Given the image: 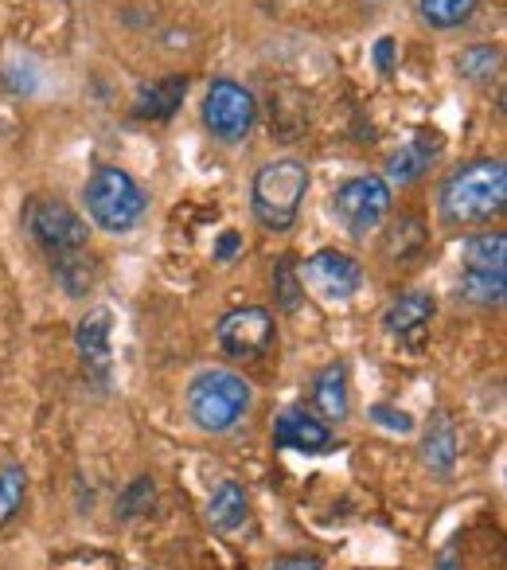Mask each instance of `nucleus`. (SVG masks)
Here are the masks:
<instances>
[{
    "instance_id": "obj_1",
    "label": "nucleus",
    "mask_w": 507,
    "mask_h": 570,
    "mask_svg": "<svg viewBox=\"0 0 507 570\" xmlns=\"http://www.w3.org/2000/svg\"><path fill=\"white\" fill-rule=\"evenodd\" d=\"M507 204V165L499 157H480L457 168L437 191V212L445 223H484Z\"/></svg>"
},
{
    "instance_id": "obj_2",
    "label": "nucleus",
    "mask_w": 507,
    "mask_h": 570,
    "mask_svg": "<svg viewBox=\"0 0 507 570\" xmlns=\"http://www.w3.org/2000/svg\"><path fill=\"white\" fill-rule=\"evenodd\" d=\"M87 212L110 235H129L149 215V191L126 173V168L102 165L87 180Z\"/></svg>"
},
{
    "instance_id": "obj_3",
    "label": "nucleus",
    "mask_w": 507,
    "mask_h": 570,
    "mask_svg": "<svg viewBox=\"0 0 507 570\" xmlns=\"http://www.w3.org/2000/svg\"><path fill=\"white\" fill-rule=\"evenodd\" d=\"M254 403V391L242 375L227 372V367H211L199 372L188 387V414L199 430L207 434H222V430L238 426Z\"/></svg>"
},
{
    "instance_id": "obj_4",
    "label": "nucleus",
    "mask_w": 507,
    "mask_h": 570,
    "mask_svg": "<svg viewBox=\"0 0 507 570\" xmlns=\"http://www.w3.org/2000/svg\"><path fill=\"white\" fill-rule=\"evenodd\" d=\"M305 191H309V168L301 160H270L254 173L250 184V204L258 223L270 230H289L297 223V212L305 204Z\"/></svg>"
},
{
    "instance_id": "obj_5",
    "label": "nucleus",
    "mask_w": 507,
    "mask_h": 570,
    "mask_svg": "<svg viewBox=\"0 0 507 570\" xmlns=\"http://www.w3.org/2000/svg\"><path fill=\"white\" fill-rule=\"evenodd\" d=\"M332 212L348 235H371L390 212V184L382 176H351V180H344L336 188Z\"/></svg>"
},
{
    "instance_id": "obj_6",
    "label": "nucleus",
    "mask_w": 507,
    "mask_h": 570,
    "mask_svg": "<svg viewBox=\"0 0 507 570\" xmlns=\"http://www.w3.org/2000/svg\"><path fill=\"white\" fill-rule=\"evenodd\" d=\"M254 118H258V102L254 95L235 79H215L207 87L203 98V126L211 129L215 141H242L246 134L254 129Z\"/></svg>"
},
{
    "instance_id": "obj_7",
    "label": "nucleus",
    "mask_w": 507,
    "mask_h": 570,
    "mask_svg": "<svg viewBox=\"0 0 507 570\" xmlns=\"http://www.w3.org/2000/svg\"><path fill=\"white\" fill-rule=\"evenodd\" d=\"M219 336V348L227 352L238 364H254L262 360L266 352L274 348V336H278V325H274V313L262 309V305H246V309H230L227 317L215 328Z\"/></svg>"
},
{
    "instance_id": "obj_8",
    "label": "nucleus",
    "mask_w": 507,
    "mask_h": 570,
    "mask_svg": "<svg viewBox=\"0 0 507 570\" xmlns=\"http://www.w3.org/2000/svg\"><path fill=\"white\" fill-rule=\"evenodd\" d=\"M24 223L32 230V238L43 246L48 254H63V250H79L87 246V223L79 219L71 204L56 196H36L24 207Z\"/></svg>"
},
{
    "instance_id": "obj_9",
    "label": "nucleus",
    "mask_w": 507,
    "mask_h": 570,
    "mask_svg": "<svg viewBox=\"0 0 507 570\" xmlns=\"http://www.w3.org/2000/svg\"><path fill=\"white\" fill-rule=\"evenodd\" d=\"M297 274H301V282H309L312 294L325 297V302H348V297L359 294V285H364L359 262L340 250H317Z\"/></svg>"
},
{
    "instance_id": "obj_10",
    "label": "nucleus",
    "mask_w": 507,
    "mask_h": 570,
    "mask_svg": "<svg viewBox=\"0 0 507 570\" xmlns=\"http://www.w3.org/2000/svg\"><path fill=\"white\" fill-rule=\"evenodd\" d=\"M434 297L429 294H402L395 305L387 309V333L398 336L402 344H410V348H418L421 336H426L429 321H434Z\"/></svg>"
},
{
    "instance_id": "obj_11",
    "label": "nucleus",
    "mask_w": 507,
    "mask_h": 570,
    "mask_svg": "<svg viewBox=\"0 0 507 570\" xmlns=\"http://www.w3.org/2000/svg\"><path fill=\"white\" fill-rule=\"evenodd\" d=\"M274 438H278L286 450H301V453H328L332 450V430L305 411L281 414L278 426H274Z\"/></svg>"
},
{
    "instance_id": "obj_12",
    "label": "nucleus",
    "mask_w": 507,
    "mask_h": 570,
    "mask_svg": "<svg viewBox=\"0 0 507 570\" xmlns=\"http://www.w3.org/2000/svg\"><path fill=\"white\" fill-rule=\"evenodd\" d=\"M51 269H56L59 285H63L71 297H87L98 282V262L90 258L87 246L79 250H63V254H51Z\"/></svg>"
},
{
    "instance_id": "obj_13",
    "label": "nucleus",
    "mask_w": 507,
    "mask_h": 570,
    "mask_svg": "<svg viewBox=\"0 0 507 570\" xmlns=\"http://www.w3.org/2000/svg\"><path fill=\"white\" fill-rule=\"evenodd\" d=\"M79 356L87 360V367H95L98 375H106L110 367V309H95L79 325Z\"/></svg>"
},
{
    "instance_id": "obj_14",
    "label": "nucleus",
    "mask_w": 507,
    "mask_h": 570,
    "mask_svg": "<svg viewBox=\"0 0 507 570\" xmlns=\"http://www.w3.org/2000/svg\"><path fill=\"white\" fill-rule=\"evenodd\" d=\"M437 149H441V137H429V134L414 137L410 145H402V149H398L395 157L387 160V173H390V180H398V184H406V180H418V176L426 173L429 165H434Z\"/></svg>"
},
{
    "instance_id": "obj_15",
    "label": "nucleus",
    "mask_w": 507,
    "mask_h": 570,
    "mask_svg": "<svg viewBox=\"0 0 507 570\" xmlns=\"http://www.w3.org/2000/svg\"><path fill=\"white\" fill-rule=\"evenodd\" d=\"M421 453H426L429 469H434L437 476L453 473V465H457V430H453V422L445 419V414H437V419L429 422Z\"/></svg>"
},
{
    "instance_id": "obj_16",
    "label": "nucleus",
    "mask_w": 507,
    "mask_h": 570,
    "mask_svg": "<svg viewBox=\"0 0 507 570\" xmlns=\"http://www.w3.org/2000/svg\"><path fill=\"white\" fill-rule=\"evenodd\" d=\"M312 403L325 419L344 422L348 419V380H344V367L340 364H328L325 372L317 375L312 383Z\"/></svg>"
},
{
    "instance_id": "obj_17",
    "label": "nucleus",
    "mask_w": 507,
    "mask_h": 570,
    "mask_svg": "<svg viewBox=\"0 0 507 570\" xmlns=\"http://www.w3.org/2000/svg\"><path fill=\"white\" fill-rule=\"evenodd\" d=\"M457 294L473 305H499L507 294V274L504 269H468L460 274Z\"/></svg>"
},
{
    "instance_id": "obj_18",
    "label": "nucleus",
    "mask_w": 507,
    "mask_h": 570,
    "mask_svg": "<svg viewBox=\"0 0 507 570\" xmlns=\"http://www.w3.org/2000/svg\"><path fill=\"white\" fill-rule=\"evenodd\" d=\"M246 512H250V504H246V492L238 489V484H219V489L211 492V500H207V520L219 531L242 528Z\"/></svg>"
},
{
    "instance_id": "obj_19",
    "label": "nucleus",
    "mask_w": 507,
    "mask_h": 570,
    "mask_svg": "<svg viewBox=\"0 0 507 570\" xmlns=\"http://www.w3.org/2000/svg\"><path fill=\"white\" fill-rule=\"evenodd\" d=\"M183 90H188V79H165V82H152V87L141 90V102H137V114L141 118H172L183 102Z\"/></svg>"
},
{
    "instance_id": "obj_20",
    "label": "nucleus",
    "mask_w": 507,
    "mask_h": 570,
    "mask_svg": "<svg viewBox=\"0 0 507 570\" xmlns=\"http://www.w3.org/2000/svg\"><path fill=\"white\" fill-rule=\"evenodd\" d=\"M480 0H418V12L429 28H460L473 20Z\"/></svg>"
},
{
    "instance_id": "obj_21",
    "label": "nucleus",
    "mask_w": 507,
    "mask_h": 570,
    "mask_svg": "<svg viewBox=\"0 0 507 570\" xmlns=\"http://www.w3.org/2000/svg\"><path fill=\"white\" fill-rule=\"evenodd\" d=\"M507 262V235H476L465 243V266L468 269H504Z\"/></svg>"
},
{
    "instance_id": "obj_22",
    "label": "nucleus",
    "mask_w": 507,
    "mask_h": 570,
    "mask_svg": "<svg viewBox=\"0 0 507 570\" xmlns=\"http://www.w3.org/2000/svg\"><path fill=\"white\" fill-rule=\"evenodd\" d=\"M24 492H28V481H24V473H20L17 465L0 469V523H9L12 515L20 512V504H24Z\"/></svg>"
},
{
    "instance_id": "obj_23",
    "label": "nucleus",
    "mask_w": 507,
    "mask_h": 570,
    "mask_svg": "<svg viewBox=\"0 0 507 570\" xmlns=\"http://www.w3.org/2000/svg\"><path fill=\"white\" fill-rule=\"evenodd\" d=\"M496 67H499V51L496 48H468V51H460V56H457V71L465 75V79H473V82L491 79V75H496Z\"/></svg>"
},
{
    "instance_id": "obj_24",
    "label": "nucleus",
    "mask_w": 507,
    "mask_h": 570,
    "mask_svg": "<svg viewBox=\"0 0 507 570\" xmlns=\"http://www.w3.org/2000/svg\"><path fill=\"white\" fill-rule=\"evenodd\" d=\"M274 282H278V297H281V309H297V302H301V274H297V262L294 258H281L278 269H274Z\"/></svg>"
},
{
    "instance_id": "obj_25",
    "label": "nucleus",
    "mask_w": 507,
    "mask_h": 570,
    "mask_svg": "<svg viewBox=\"0 0 507 570\" xmlns=\"http://www.w3.org/2000/svg\"><path fill=\"white\" fill-rule=\"evenodd\" d=\"M371 419L379 422V426H387V430H398V434H410V430H414V422L406 419V414H395L390 406H371Z\"/></svg>"
},
{
    "instance_id": "obj_26",
    "label": "nucleus",
    "mask_w": 507,
    "mask_h": 570,
    "mask_svg": "<svg viewBox=\"0 0 507 570\" xmlns=\"http://www.w3.org/2000/svg\"><path fill=\"white\" fill-rule=\"evenodd\" d=\"M238 250H242V235H235V230H227V235L219 238V246H215V254H219V262H230Z\"/></svg>"
},
{
    "instance_id": "obj_27",
    "label": "nucleus",
    "mask_w": 507,
    "mask_h": 570,
    "mask_svg": "<svg viewBox=\"0 0 507 570\" xmlns=\"http://www.w3.org/2000/svg\"><path fill=\"white\" fill-rule=\"evenodd\" d=\"M375 63H379V71H390V67H395V43L390 40L375 43Z\"/></svg>"
},
{
    "instance_id": "obj_28",
    "label": "nucleus",
    "mask_w": 507,
    "mask_h": 570,
    "mask_svg": "<svg viewBox=\"0 0 507 570\" xmlns=\"http://www.w3.org/2000/svg\"><path fill=\"white\" fill-rule=\"evenodd\" d=\"M278 570H320V562L317 559H286Z\"/></svg>"
}]
</instances>
